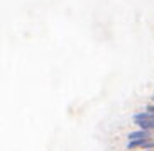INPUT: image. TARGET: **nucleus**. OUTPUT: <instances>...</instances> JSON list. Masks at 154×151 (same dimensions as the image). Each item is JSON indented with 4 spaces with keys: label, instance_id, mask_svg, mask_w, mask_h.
I'll use <instances>...</instances> for the list:
<instances>
[{
    "label": "nucleus",
    "instance_id": "obj_1",
    "mask_svg": "<svg viewBox=\"0 0 154 151\" xmlns=\"http://www.w3.org/2000/svg\"><path fill=\"white\" fill-rule=\"evenodd\" d=\"M151 146H154V141L151 139H136V141L127 143V149H136V148H142V149H149Z\"/></svg>",
    "mask_w": 154,
    "mask_h": 151
},
{
    "label": "nucleus",
    "instance_id": "obj_2",
    "mask_svg": "<svg viewBox=\"0 0 154 151\" xmlns=\"http://www.w3.org/2000/svg\"><path fill=\"white\" fill-rule=\"evenodd\" d=\"M151 133L149 131H146V129H140V131H136V133H129L127 137H129V141H136V139H149Z\"/></svg>",
    "mask_w": 154,
    "mask_h": 151
},
{
    "label": "nucleus",
    "instance_id": "obj_3",
    "mask_svg": "<svg viewBox=\"0 0 154 151\" xmlns=\"http://www.w3.org/2000/svg\"><path fill=\"white\" fill-rule=\"evenodd\" d=\"M147 112H151V114H154V104H152V105H147Z\"/></svg>",
    "mask_w": 154,
    "mask_h": 151
},
{
    "label": "nucleus",
    "instance_id": "obj_4",
    "mask_svg": "<svg viewBox=\"0 0 154 151\" xmlns=\"http://www.w3.org/2000/svg\"><path fill=\"white\" fill-rule=\"evenodd\" d=\"M144 151H151V149H144Z\"/></svg>",
    "mask_w": 154,
    "mask_h": 151
}]
</instances>
